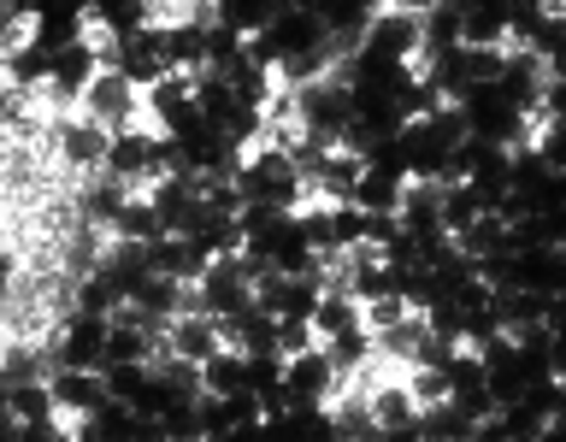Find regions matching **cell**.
I'll use <instances>...</instances> for the list:
<instances>
[{"instance_id": "obj_9", "label": "cell", "mask_w": 566, "mask_h": 442, "mask_svg": "<svg viewBox=\"0 0 566 442\" xmlns=\"http://www.w3.org/2000/svg\"><path fill=\"white\" fill-rule=\"evenodd\" d=\"M148 260H154V277L189 283V290L212 272V254H207L201 236H159V242L148 248Z\"/></svg>"}, {"instance_id": "obj_5", "label": "cell", "mask_w": 566, "mask_h": 442, "mask_svg": "<svg viewBox=\"0 0 566 442\" xmlns=\"http://www.w3.org/2000/svg\"><path fill=\"white\" fill-rule=\"evenodd\" d=\"M248 248L272 260L277 277H313V272H318V254H313V242H307V230H301L295 212H283V219L265 230V236H254Z\"/></svg>"}, {"instance_id": "obj_16", "label": "cell", "mask_w": 566, "mask_h": 442, "mask_svg": "<svg viewBox=\"0 0 566 442\" xmlns=\"http://www.w3.org/2000/svg\"><path fill=\"white\" fill-rule=\"evenodd\" d=\"M159 236H166V219L154 212L148 194H136L130 207L118 212V224H113V242H136V248H154Z\"/></svg>"}, {"instance_id": "obj_35", "label": "cell", "mask_w": 566, "mask_h": 442, "mask_svg": "<svg viewBox=\"0 0 566 442\" xmlns=\"http://www.w3.org/2000/svg\"><path fill=\"white\" fill-rule=\"evenodd\" d=\"M224 407H230V431H242V424H265V407H260L254 389H242V396H224Z\"/></svg>"}, {"instance_id": "obj_32", "label": "cell", "mask_w": 566, "mask_h": 442, "mask_svg": "<svg viewBox=\"0 0 566 442\" xmlns=\"http://www.w3.org/2000/svg\"><path fill=\"white\" fill-rule=\"evenodd\" d=\"M136 419H142V413H136V407H124V401H106L101 413H95V424H101L106 442H130V436H136Z\"/></svg>"}, {"instance_id": "obj_2", "label": "cell", "mask_w": 566, "mask_h": 442, "mask_svg": "<svg viewBox=\"0 0 566 442\" xmlns=\"http://www.w3.org/2000/svg\"><path fill=\"white\" fill-rule=\"evenodd\" d=\"M113 130L95 118H83V113H60L53 118V154H60V166L65 171H77V177H101L106 171V159H113Z\"/></svg>"}, {"instance_id": "obj_1", "label": "cell", "mask_w": 566, "mask_h": 442, "mask_svg": "<svg viewBox=\"0 0 566 442\" xmlns=\"http://www.w3.org/2000/svg\"><path fill=\"white\" fill-rule=\"evenodd\" d=\"M106 343H113V318L95 313H65L53 325V371H106Z\"/></svg>"}, {"instance_id": "obj_36", "label": "cell", "mask_w": 566, "mask_h": 442, "mask_svg": "<svg viewBox=\"0 0 566 442\" xmlns=\"http://www.w3.org/2000/svg\"><path fill=\"white\" fill-rule=\"evenodd\" d=\"M543 124H566V83L560 77H548L543 83V106H537V130Z\"/></svg>"}, {"instance_id": "obj_38", "label": "cell", "mask_w": 566, "mask_h": 442, "mask_svg": "<svg viewBox=\"0 0 566 442\" xmlns=\"http://www.w3.org/2000/svg\"><path fill=\"white\" fill-rule=\"evenodd\" d=\"M548 371L566 378V330H555V343H548Z\"/></svg>"}, {"instance_id": "obj_7", "label": "cell", "mask_w": 566, "mask_h": 442, "mask_svg": "<svg viewBox=\"0 0 566 442\" xmlns=\"http://www.w3.org/2000/svg\"><path fill=\"white\" fill-rule=\"evenodd\" d=\"M136 201V189L130 183H118L113 171H101V177H88L83 194H77V224L83 230H101V236H113V224H118V212Z\"/></svg>"}, {"instance_id": "obj_8", "label": "cell", "mask_w": 566, "mask_h": 442, "mask_svg": "<svg viewBox=\"0 0 566 442\" xmlns=\"http://www.w3.org/2000/svg\"><path fill=\"white\" fill-rule=\"evenodd\" d=\"M48 389H53V407H60V424H77V419H95L106 401V378L101 371H53L48 378Z\"/></svg>"}, {"instance_id": "obj_15", "label": "cell", "mask_w": 566, "mask_h": 442, "mask_svg": "<svg viewBox=\"0 0 566 442\" xmlns=\"http://www.w3.org/2000/svg\"><path fill=\"white\" fill-rule=\"evenodd\" d=\"M7 419L35 424V431H53V424H60V407H53L48 378H42V383H18V389H7Z\"/></svg>"}, {"instance_id": "obj_26", "label": "cell", "mask_w": 566, "mask_h": 442, "mask_svg": "<svg viewBox=\"0 0 566 442\" xmlns=\"http://www.w3.org/2000/svg\"><path fill=\"white\" fill-rule=\"evenodd\" d=\"M360 318H366V330H371V336H389L396 325H407V318H413V307H407L401 295H384V301H366Z\"/></svg>"}, {"instance_id": "obj_28", "label": "cell", "mask_w": 566, "mask_h": 442, "mask_svg": "<svg viewBox=\"0 0 566 442\" xmlns=\"http://www.w3.org/2000/svg\"><path fill=\"white\" fill-rule=\"evenodd\" d=\"M331 236H336V254L366 248V212L360 207H331Z\"/></svg>"}, {"instance_id": "obj_27", "label": "cell", "mask_w": 566, "mask_h": 442, "mask_svg": "<svg viewBox=\"0 0 566 442\" xmlns=\"http://www.w3.org/2000/svg\"><path fill=\"white\" fill-rule=\"evenodd\" d=\"M401 378H407V389H413L419 413H431V407L449 401V371H424V366H413V371H401Z\"/></svg>"}, {"instance_id": "obj_30", "label": "cell", "mask_w": 566, "mask_h": 442, "mask_svg": "<svg viewBox=\"0 0 566 442\" xmlns=\"http://www.w3.org/2000/svg\"><path fill=\"white\" fill-rule=\"evenodd\" d=\"M502 419H507L513 442H537V436L548 431V413H543V407H531V401H513V407H502Z\"/></svg>"}, {"instance_id": "obj_20", "label": "cell", "mask_w": 566, "mask_h": 442, "mask_svg": "<svg viewBox=\"0 0 566 442\" xmlns=\"http://www.w3.org/2000/svg\"><path fill=\"white\" fill-rule=\"evenodd\" d=\"M401 189H407V177H401V171L366 166L360 189H354V207H360V212H396V207H401Z\"/></svg>"}, {"instance_id": "obj_19", "label": "cell", "mask_w": 566, "mask_h": 442, "mask_svg": "<svg viewBox=\"0 0 566 442\" xmlns=\"http://www.w3.org/2000/svg\"><path fill=\"white\" fill-rule=\"evenodd\" d=\"M460 254H472V260H490V254H513V224L507 219H495V212H484L467 236H454Z\"/></svg>"}, {"instance_id": "obj_29", "label": "cell", "mask_w": 566, "mask_h": 442, "mask_svg": "<svg viewBox=\"0 0 566 442\" xmlns=\"http://www.w3.org/2000/svg\"><path fill=\"white\" fill-rule=\"evenodd\" d=\"M313 348H318L313 318H277V354H283V360H295V354H313Z\"/></svg>"}, {"instance_id": "obj_33", "label": "cell", "mask_w": 566, "mask_h": 442, "mask_svg": "<svg viewBox=\"0 0 566 442\" xmlns=\"http://www.w3.org/2000/svg\"><path fill=\"white\" fill-rule=\"evenodd\" d=\"M401 236H407V230H401L396 212H366V248H378V254H384V248L401 242Z\"/></svg>"}, {"instance_id": "obj_13", "label": "cell", "mask_w": 566, "mask_h": 442, "mask_svg": "<svg viewBox=\"0 0 566 442\" xmlns=\"http://www.w3.org/2000/svg\"><path fill=\"white\" fill-rule=\"evenodd\" d=\"M88 35V12L83 7H35V48L65 53Z\"/></svg>"}, {"instance_id": "obj_22", "label": "cell", "mask_w": 566, "mask_h": 442, "mask_svg": "<svg viewBox=\"0 0 566 442\" xmlns=\"http://www.w3.org/2000/svg\"><path fill=\"white\" fill-rule=\"evenodd\" d=\"M195 83H201V77H189V71H171V77L159 83V88H148V95H142V106H148V124H166L171 113H184V106L195 101Z\"/></svg>"}, {"instance_id": "obj_11", "label": "cell", "mask_w": 566, "mask_h": 442, "mask_svg": "<svg viewBox=\"0 0 566 442\" xmlns=\"http://www.w3.org/2000/svg\"><path fill=\"white\" fill-rule=\"evenodd\" d=\"M166 343H171V354L207 366L212 354H224V330H219V318H212V313H184V318H171V325H166Z\"/></svg>"}, {"instance_id": "obj_23", "label": "cell", "mask_w": 566, "mask_h": 442, "mask_svg": "<svg viewBox=\"0 0 566 442\" xmlns=\"http://www.w3.org/2000/svg\"><path fill=\"white\" fill-rule=\"evenodd\" d=\"M101 378H106V396L124 401V407H136V413H142V401H148V389H154L159 371H154V366H106Z\"/></svg>"}, {"instance_id": "obj_12", "label": "cell", "mask_w": 566, "mask_h": 442, "mask_svg": "<svg viewBox=\"0 0 566 442\" xmlns=\"http://www.w3.org/2000/svg\"><path fill=\"white\" fill-rule=\"evenodd\" d=\"M207 30H212V24H201V18H195V7H189L184 24H166V65H171V71H189V77H201V71H207Z\"/></svg>"}, {"instance_id": "obj_34", "label": "cell", "mask_w": 566, "mask_h": 442, "mask_svg": "<svg viewBox=\"0 0 566 442\" xmlns=\"http://www.w3.org/2000/svg\"><path fill=\"white\" fill-rule=\"evenodd\" d=\"M195 407H201V436H207V442L230 436V407H224V396H201Z\"/></svg>"}, {"instance_id": "obj_10", "label": "cell", "mask_w": 566, "mask_h": 442, "mask_svg": "<svg viewBox=\"0 0 566 442\" xmlns=\"http://www.w3.org/2000/svg\"><path fill=\"white\" fill-rule=\"evenodd\" d=\"M396 219H401V230H407L413 242H437V236H449V230H442V183H419V177H407Z\"/></svg>"}, {"instance_id": "obj_14", "label": "cell", "mask_w": 566, "mask_h": 442, "mask_svg": "<svg viewBox=\"0 0 566 442\" xmlns=\"http://www.w3.org/2000/svg\"><path fill=\"white\" fill-rule=\"evenodd\" d=\"M460 48H513L507 42V7H490V0H467L460 7Z\"/></svg>"}, {"instance_id": "obj_3", "label": "cell", "mask_w": 566, "mask_h": 442, "mask_svg": "<svg viewBox=\"0 0 566 442\" xmlns=\"http://www.w3.org/2000/svg\"><path fill=\"white\" fill-rule=\"evenodd\" d=\"M83 118H95V124H106V130H136V124H148V106H142V88L124 77V71H101L95 77V88L83 95V106H77Z\"/></svg>"}, {"instance_id": "obj_25", "label": "cell", "mask_w": 566, "mask_h": 442, "mask_svg": "<svg viewBox=\"0 0 566 442\" xmlns=\"http://www.w3.org/2000/svg\"><path fill=\"white\" fill-rule=\"evenodd\" d=\"M419 436L424 442H472V419L442 401V407H431V413H419Z\"/></svg>"}, {"instance_id": "obj_17", "label": "cell", "mask_w": 566, "mask_h": 442, "mask_svg": "<svg viewBox=\"0 0 566 442\" xmlns=\"http://www.w3.org/2000/svg\"><path fill=\"white\" fill-rule=\"evenodd\" d=\"M313 330H318V343H336V336H348V330H366L360 301L325 290V301H318V313H313Z\"/></svg>"}, {"instance_id": "obj_6", "label": "cell", "mask_w": 566, "mask_h": 442, "mask_svg": "<svg viewBox=\"0 0 566 442\" xmlns=\"http://www.w3.org/2000/svg\"><path fill=\"white\" fill-rule=\"evenodd\" d=\"M201 290V313L212 318H242L248 307H254V283L242 277V254L237 260H212V272L195 283Z\"/></svg>"}, {"instance_id": "obj_4", "label": "cell", "mask_w": 566, "mask_h": 442, "mask_svg": "<svg viewBox=\"0 0 566 442\" xmlns=\"http://www.w3.org/2000/svg\"><path fill=\"white\" fill-rule=\"evenodd\" d=\"M283 396H290V407H331L343 396V371L331 366L325 348L295 354V360L283 366Z\"/></svg>"}, {"instance_id": "obj_31", "label": "cell", "mask_w": 566, "mask_h": 442, "mask_svg": "<svg viewBox=\"0 0 566 442\" xmlns=\"http://www.w3.org/2000/svg\"><path fill=\"white\" fill-rule=\"evenodd\" d=\"M195 401H201V396H184V401L166 413V436H171V442H207V436H201V407H195Z\"/></svg>"}, {"instance_id": "obj_37", "label": "cell", "mask_w": 566, "mask_h": 442, "mask_svg": "<svg viewBox=\"0 0 566 442\" xmlns=\"http://www.w3.org/2000/svg\"><path fill=\"white\" fill-rule=\"evenodd\" d=\"M472 442H513V431H507V419H502V413H490V419H478V424H472Z\"/></svg>"}, {"instance_id": "obj_39", "label": "cell", "mask_w": 566, "mask_h": 442, "mask_svg": "<svg viewBox=\"0 0 566 442\" xmlns=\"http://www.w3.org/2000/svg\"><path fill=\"white\" fill-rule=\"evenodd\" d=\"M543 65H548V77H560V83H566V48H560V53H548Z\"/></svg>"}, {"instance_id": "obj_24", "label": "cell", "mask_w": 566, "mask_h": 442, "mask_svg": "<svg viewBox=\"0 0 566 442\" xmlns=\"http://www.w3.org/2000/svg\"><path fill=\"white\" fill-rule=\"evenodd\" d=\"M454 48H460V7H424V53H431V65Z\"/></svg>"}, {"instance_id": "obj_18", "label": "cell", "mask_w": 566, "mask_h": 442, "mask_svg": "<svg viewBox=\"0 0 566 442\" xmlns=\"http://www.w3.org/2000/svg\"><path fill=\"white\" fill-rule=\"evenodd\" d=\"M242 389H248V354L224 348L201 366V396H242Z\"/></svg>"}, {"instance_id": "obj_21", "label": "cell", "mask_w": 566, "mask_h": 442, "mask_svg": "<svg viewBox=\"0 0 566 442\" xmlns=\"http://www.w3.org/2000/svg\"><path fill=\"white\" fill-rule=\"evenodd\" d=\"M484 212H490V201H484V194H478L472 183L442 189V230H449V236H467V230L484 219Z\"/></svg>"}]
</instances>
